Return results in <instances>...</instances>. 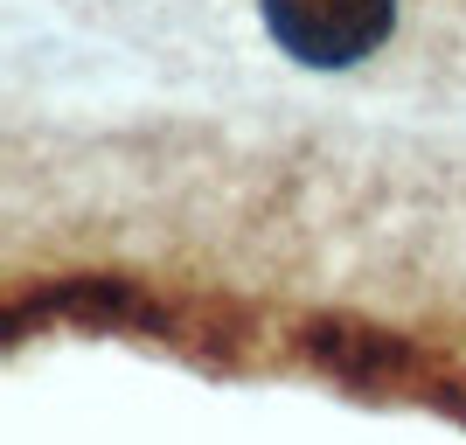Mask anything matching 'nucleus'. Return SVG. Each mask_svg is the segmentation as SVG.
Wrapping results in <instances>:
<instances>
[{
	"mask_svg": "<svg viewBox=\"0 0 466 445\" xmlns=\"http://www.w3.org/2000/svg\"><path fill=\"white\" fill-rule=\"evenodd\" d=\"M265 35L307 70H355L397 28V0H258Z\"/></svg>",
	"mask_w": 466,
	"mask_h": 445,
	"instance_id": "f257e3e1",
	"label": "nucleus"
}]
</instances>
